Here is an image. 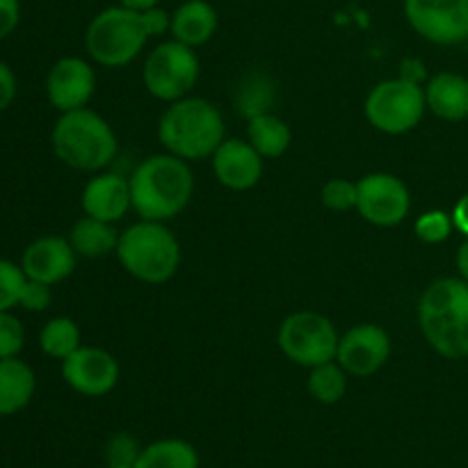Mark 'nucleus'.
<instances>
[{
  "label": "nucleus",
  "mask_w": 468,
  "mask_h": 468,
  "mask_svg": "<svg viewBox=\"0 0 468 468\" xmlns=\"http://www.w3.org/2000/svg\"><path fill=\"white\" fill-rule=\"evenodd\" d=\"M364 108L366 117L378 131L387 135H402L419 126L428 103L419 82L410 78H393L373 87Z\"/></svg>",
  "instance_id": "7"
},
{
  "label": "nucleus",
  "mask_w": 468,
  "mask_h": 468,
  "mask_svg": "<svg viewBox=\"0 0 468 468\" xmlns=\"http://www.w3.org/2000/svg\"><path fill=\"white\" fill-rule=\"evenodd\" d=\"M158 137L165 149L178 158H208L224 142V119L210 101L186 96L165 110Z\"/></svg>",
  "instance_id": "3"
},
{
  "label": "nucleus",
  "mask_w": 468,
  "mask_h": 468,
  "mask_svg": "<svg viewBox=\"0 0 468 468\" xmlns=\"http://www.w3.org/2000/svg\"><path fill=\"white\" fill-rule=\"evenodd\" d=\"M117 259L131 277L144 283H165L181 265V245L163 222L133 224L119 236Z\"/></svg>",
  "instance_id": "5"
},
{
  "label": "nucleus",
  "mask_w": 468,
  "mask_h": 468,
  "mask_svg": "<svg viewBox=\"0 0 468 468\" xmlns=\"http://www.w3.org/2000/svg\"><path fill=\"white\" fill-rule=\"evenodd\" d=\"M55 155L78 172H99L117 155V135L112 126L94 110L62 112L50 133Z\"/></svg>",
  "instance_id": "4"
},
{
  "label": "nucleus",
  "mask_w": 468,
  "mask_h": 468,
  "mask_svg": "<svg viewBox=\"0 0 468 468\" xmlns=\"http://www.w3.org/2000/svg\"><path fill=\"white\" fill-rule=\"evenodd\" d=\"M356 210L375 227H396L410 215L411 197L405 183L387 172L368 174L356 181Z\"/></svg>",
  "instance_id": "11"
},
{
  "label": "nucleus",
  "mask_w": 468,
  "mask_h": 468,
  "mask_svg": "<svg viewBox=\"0 0 468 468\" xmlns=\"http://www.w3.org/2000/svg\"><path fill=\"white\" fill-rule=\"evenodd\" d=\"M457 270H460V274L464 277V282H468V240L460 247V251H457Z\"/></svg>",
  "instance_id": "38"
},
{
  "label": "nucleus",
  "mask_w": 468,
  "mask_h": 468,
  "mask_svg": "<svg viewBox=\"0 0 468 468\" xmlns=\"http://www.w3.org/2000/svg\"><path fill=\"white\" fill-rule=\"evenodd\" d=\"M119 236L122 233L110 222L85 215V218L73 224L69 240H71L78 256H85V259H103V256L117 251Z\"/></svg>",
  "instance_id": "21"
},
{
  "label": "nucleus",
  "mask_w": 468,
  "mask_h": 468,
  "mask_svg": "<svg viewBox=\"0 0 468 468\" xmlns=\"http://www.w3.org/2000/svg\"><path fill=\"white\" fill-rule=\"evenodd\" d=\"M347 391V373L336 359L311 368L309 393L323 405H336Z\"/></svg>",
  "instance_id": "25"
},
{
  "label": "nucleus",
  "mask_w": 468,
  "mask_h": 468,
  "mask_svg": "<svg viewBox=\"0 0 468 468\" xmlns=\"http://www.w3.org/2000/svg\"><path fill=\"white\" fill-rule=\"evenodd\" d=\"M425 103L439 119L464 122L468 117V78L451 71L437 73L428 82Z\"/></svg>",
  "instance_id": "18"
},
{
  "label": "nucleus",
  "mask_w": 468,
  "mask_h": 468,
  "mask_svg": "<svg viewBox=\"0 0 468 468\" xmlns=\"http://www.w3.org/2000/svg\"><path fill=\"white\" fill-rule=\"evenodd\" d=\"M213 172L229 190H250L263 176V155L242 140H224L213 155Z\"/></svg>",
  "instance_id": "16"
},
{
  "label": "nucleus",
  "mask_w": 468,
  "mask_h": 468,
  "mask_svg": "<svg viewBox=\"0 0 468 468\" xmlns=\"http://www.w3.org/2000/svg\"><path fill=\"white\" fill-rule=\"evenodd\" d=\"M96 76L90 62L82 58H62L46 76V99L59 112L87 108L94 96Z\"/></svg>",
  "instance_id": "14"
},
{
  "label": "nucleus",
  "mask_w": 468,
  "mask_h": 468,
  "mask_svg": "<svg viewBox=\"0 0 468 468\" xmlns=\"http://www.w3.org/2000/svg\"><path fill=\"white\" fill-rule=\"evenodd\" d=\"M35 370L18 356L0 359V416H14L30 405L35 396Z\"/></svg>",
  "instance_id": "20"
},
{
  "label": "nucleus",
  "mask_w": 468,
  "mask_h": 468,
  "mask_svg": "<svg viewBox=\"0 0 468 468\" xmlns=\"http://www.w3.org/2000/svg\"><path fill=\"white\" fill-rule=\"evenodd\" d=\"M320 199H323V204L329 210L346 213V210L356 208L359 190H356V183L346 181V178H332V181L324 183L323 192H320Z\"/></svg>",
  "instance_id": "29"
},
{
  "label": "nucleus",
  "mask_w": 468,
  "mask_h": 468,
  "mask_svg": "<svg viewBox=\"0 0 468 468\" xmlns=\"http://www.w3.org/2000/svg\"><path fill=\"white\" fill-rule=\"evenodd\" d=\"M135 468H199V452L181 439H163L142 451Z\"/></svg>",
  "instance_id": "23"
},
{
  "label": "nucleus",
  "mask_w": 468,
  "mask_h": 468,
  "mask_svg": "<svg viewBox=\"0 0 468 468\" xmlns=\"http://www.w3.org/2000/svg\"><path fill=\"white\" fill-rule=\"evenodd\" d=\"M142 21H144L149 37H160L172 27V16H169L163 7H158V5L151 9H144V12H142Z\"/></svg>",
  "instance_id": "34"
},
{
  "label": "nucleus",
  "mask_w": 468,
  "mask_h": 468,
  "mask_svg": "<svg viewBox=\"0 0 468 468\" xmlns=\"http://www.w3.org/2000/svg\"><path fill=\"white\" fill-rule=\"evenodd\" d=\"M119 5H123L128 9H135V12H144V9L160 5V0H119Z\"/></svg>",
  "instance_id": "37"
},
{
  "label": "nucleus",
  "mask_w": 468,
  "mask_h": 468,
  "mask_svg": "<svg viewBox=\"0 0 468 468\" xmlns=\"http://www.w3.org/2000/svg\"><path fill=\"white\" fill-rule=\"evenodd\" d=\"M39 347L50 359L64 361L80 347V329L71 318H64V315L48 320L39 332Z\"/></svg>",
  "instance_id": "24"
},
{
  "label": "nucleus",
  "mask_w": 468,
  "mask_h": 468,
  "mask_svg": "<svg viewBox=\"0 0 468 468\" xmlns=\"http://www.w3.org/2000/svg\"><path fill=\"white\" fill-rule=\"evenodd\" d=\"M218 23L219 18L213 5L206 3V0H186L172 14L169 32L181 44L197 48V46L206 44L218 32Z\"/></svg>",
  "instance_id": "19"
},
{
  "label": "nucleus",
  "mask_w": 468,
  "mask_h": 468,
  "mask_svg": "<svg viewBox=\"0 0 468 468\" xmlns=\"http://www.w3.org/2000/svg\"><path fill=\"white\" fill-rule=\"evenodd\" d=\"M76 256L69 238L41 236L26 247L21 256V268L27 279L55 286L71 277L76 270Z\"/></svg>",
  "instance_id": "15"
},
{
  "label": "nucleus",
  "mask_w": 468,
  "mask_h": 468,
  "mask_svg": "<svg viewBox=\"0 0 468 468\" xmlns=\"http://www.w3.org/2000/svg\"><path fill=\"white\" fill-rule=\"evenodd\" d=\"M62 379L76 393L99 398L119 382V364L103 347H78L62 361Z\"/></svg>",
  "instance_id": "13"
},
{
  "label": "nucleus",
  "mask_w": 468,
  "mask_h": 468,
  "mask_svg": "<svg viewBox=\"0 0 468 468\" xmlns=\"http://www.w3.org/2000/svg\"><path fill=\"white\" fill-rule=\"evenodd\" d=\"M452 215L443 213V210H428L416 219V236L428 245H437L451 238L452 231Z\"/></svg>",
  "instance_id": "30"
},
{
  "label": "nucleus",
  "mask_w": 468,
  "mask_h": 468,
  "mask_svg": "<svg viewBox=\"0 0 468 468\" xmlns=\"http://www.w3.org/2000/svg\"><path fill=\"white\" fill-rule=\"evenodd\" d=\"M391 355V338L379 324L364 323L347 329L338 341L336 361L355 378H370L378 373Z\"/></svg>",
  "instance_id": "12"
},
{
  "label": "nucleus",
  "mask_w": 468,
  "mask_h": 468,
  "mask_svg": "<svg viewBox=\"0 0 468 468\" xmlns=\"http://www.w3.org/2000/svg\"><path fill=\"white\" fill-rule=\"evenodd\" d=\"M142 451L140 443L131 434H114L105 446V462L110 468H135Z\"/></svg>",
  "instance_id": "28"
},
{
  "label": "nucleus",
  "mask_w": 468,
  "mask_h": 468,
  "mask_svg": "<svg viewBox=\"0 0 468 468\" xmlns=\"http://www.w3.org/2000/svg\"><path fill=\"white\" fill-rule=\"evenodd\" d=\"M292 133L288 123L277 114H256L247 123V142L259 151L263 158H282L288 151Z\"/></svg>",
  "instance_id": "22"
},
{
  "label": "nucleus",
  "mask_w": 468,
  "mask_h": 468,
  "mask_svg": "<svg viewBox=\"0 0 468 468\" xmlns=\"http://www.w3.org/2000/svg\"><path fill=\"white\" fill-rule=\"evenodd\" d=\"M272 99H274L272 85L259 76H254L250 82H247V85H242L240 96H238L242 114H245L247 119L256 117V114L268 112V105Z\"/></svg>",
  "instance_id": "27"
},
{
  "label": "nucleus",
  "mask_w": 468,
  "mask_h": 468,
  "mask_svg": "<svg viewBox=\"0 0 468 468\" xmlns=\"http://www.w3.org/2000/svg\"><path fill=\"white\" fill-rule=\"evenodd\" d=\"M21 21V0H0V39L12 35Z\"/></svg>",
  "instance_id": "33"
},
{
  "label": "nucleus",
  "mask_w": 468,
  "mask_h": 468,
  "mask_svg": "<svg viewBox=\"0 0 468 468\" xmlns=\"http://www.w3.org/2000/svg\"><path fill=\"white\" fill-rule=\"evenodd\" d=\"M128 183L133 208L142 219L151 222L176 218L190 204L195 192L190 167L174 154H158L142 160Z\"/></svg>",
  "instance_id": "1"
},
{
  "label": "nucleus",
  "mask_w": 468,
  "mask_h": 468,
  "mask_svg": "<svg viewBox=\"0 0 468 468\" xmlns=\"http://www.w3.org/2000/svg\"><path fill=\"white\" fill-rule=\"evenodd\" d=\"M26 282L27 277L21 265L0 259V311H12L18 306Z\"/></svg>",
  "instance_id": "26"
},
{
  "label": "nucleus",
  "mask_w": 468,
  "mask_h": 468,
  "mask_svg": "<svg viewBox=\"0 0 468 468\" xmlns=\"http://www.w3.org/2000/svg\"><path fill=\"white\" fill-rule=\"evenodd\" d=\"M26 346V329L12 311H0V359L21 355Z\"/></svg>",
  "instance_id": "31"
},
{
  "label": "nucleus",
  "mask_w": 468,
  "mask_h": 468,
  "mask_svg": "<svg viewBox=\"0 0 468 468\" xmlns=\"http://www.w3.org/2000/svg\"><path fill=\"white\" fill-rule=\"evenodd\" d=\"M128 208H133L131 183L119 174H99L82 190V210L90 218L114 224Z\"/></svg>",
  "instance_id": "17"
},
{
  "label": "nucleus",
  "mask_w": 468,
  "mask_h": 468,
  "mask_svg": "<svg viewBox=\"0 0 468 468\" xmlns=\"http://www.w3.org/2000/svg\"><path fill=\"white\" fill-rule=\"evenodd\" d=\"M425 341L446 359L468 356V282L437 279L425 288L419 304Z\"/></svg>",
  "instance_id": "2"
},
{
  "label": "nucleus",
  "mask_w": 468,
  "mask_h": 468,
  "mask_svg": "<svg viewBox=\"0 0 468 468\" xmlns=\"http://www.w3.org/2000/svg\"><path fill=\"white\" fill-rule=\"evenodd\" d=\"M410 26L432 44L468 39V0H405Z\"/></svg>",
  "instance_id": "10"
},
{
  "label": "nucleus",
  "mask_w": 468,
  "mask_h": 468,
  "mask_svg": "<svg viewBox=\"0 0 468 468\" xmlns=\"http://www.w3.org/2000/svg\"><path fill=\"white\" fill-rule=\"evenodd\" d=\"M452 224H455L457 231H462L468 238V192L455 204V210H452Z\"/></svg>",
  "instance_id": "36"
},
{
  "label": "nucleus",
  "mask_w": 468,
  "mask_h": 468,
  "mask_svg": "<svg viewBox=\"0 0 468 468\" xmlns=\"http://www.w3.org/2000/svg\"><path fill=\"white\" fill-rule=\"evenodd\" d=\"M149 41L142 12L123 5L96 14L85 30V48L96 64L119 69L131 64Z\"/></svg>",
  "instance_id": "6"
},
{
  "label": "nucleus",
  "mask_w": 468,
  "mask_h": 468,
  "mask_svg": "<svg viewBox=\"0 0 468 468\" xmlns=\"http://www.w3.org/2000/svg\"><path fill=\"white\" fill-rule=\"evenodd\" d=\"M277 341L292 364L314 368L336 359L341 336L327 315L315 311H297L283 320Z\"/></svg>",
  "instance_id": "8"
},
{
  "label": "nucleus",
  "mask_w": 468,
  "mask_h": 468,
  "mask_svg": "<svg viewBox=\"0 0 468 468\" xmlns=\"http://www.w3.org/2000/svg\"><path fill=\"white\" fill-rule=\"evenodd\" d=\"M14 99H16V76L9 64L0 59V112H5L14 103Z\"/></svg>",
  "instance_id": "35"
},
{
  "label": "nucleus",
  "mask_w": 468,
  "mask_h": 468,
  "mask_svg": "<svg viewBox=\"0 0 468 468\" xmlns=\"http://www.w3.org/2000/svg\"><path fill=\"white\" fill-rule=\"evenodd\" d=\"M53 302V292H50L48 283L35 282V279H27L26 286H23L21 300H18V306L26 311H32V314H39V311H46Z\"/></svg>",
  "instance_id": "32"
},
{
  "label": "nucleus",
  "mask_w": 468,
  "mask_h": 468,
  "mask_svg": "<svg viewBox=\"0 0 468 468\" xmlns=\"http://www.w3.org/2000/svg\"><path fill=\"white\" fill-rule=\"evenodd\" d=\"M199 58L195 48L172 39L155 46L144 62V87L160 101L186 99L199 80Z\"/></svg>",
  "instance_id": "9"
}]
</instances>
